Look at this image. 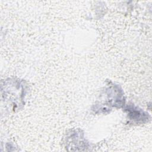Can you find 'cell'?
Instances as JSON below:
<instances>
[{"instance_id": "cell-1", "label": "cell", "mask_w": 152, "mask_h": 152, "mask_svg": "<svg viewBox=\"0 0 152 152\" xmlns=\"http://www.w3.org/2000/svg\"><path fill=\"white\" fill-rule=\"evenodd\" d=\"M128 111H129V115H130V118L131 119L134 120H138L142 119V118L143 119H147V117L145 115L143 111L141 110H138L137 107H134L133 106L131 107H128L126 109Z\"/></svg>"}]
</instances>
